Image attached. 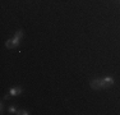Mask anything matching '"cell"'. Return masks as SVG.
I'll use <instances>...</instances> for the list:
<instances>
[{
	"label": "cell",
	"mask_w": 120,
	"mask_h": 115,
	"mask_svg": "<svg viewBox=\"0 0 120 115\" xmlns=\"http://www.w3.org/2000/svg\"><path fill=\"white\" fill-rule=\"evenodd\" d=\"M115 83V79L112 77H104V78H97L90 82V86L93 90H100V88H107Z\"/></svg>",
	"instance_id": "6da1fadb"
},
{
	"label": "cell",
	"mask_w": 120,
	"mask_h": 115,
	"mask_svg": "<svg viewBox=\"0 0 120 115\" xmlns=\"http://www.w3.org/2000/svg\"><path fill=\"white\" fill-rule=\"evenodd\" d=\"M22 37H23V31H22V30L17 31L13 38L12 40H8V41L5 42V47H8V49H15V47H18L19 44H21Z\"/></svg>",
	"instance_id": "7a4b0ae2"
},
{
	"label": "cell",
	"mask_w": 120,
	"mask_h": 115,
	"mask_svg": "<svg viewBox=\"0 0 120 115\" xmlns=\"http://www.w3.org/2000/svg\"><path fill=\"white\" fill-rule=\"evenodd\" d=\"M8 93L10 95V96H19V95L22 93V88L18 87V86H14V87H12L9 90V92Z\"/></svg>",
	"instance_id": "3957f363"
},
{
	"label": "cell",
	"mask_w": 120,
	"mask_h": 115,
	"mask_svg": "<svg viewBox=\"0 0 120 115\" xmlns=\"http://www.w3.org/2000/svg\"><path fill=\"white\" fill-rule=\"evenodd\" d=\"M8 113L9 114H18L19 109H17L15 106H9V107H8Z\"/></svg>",
	"instance_id": "277c9868"
},
{
	"label": "cell",
	"mask_w": 120,
	"mask_h": 115,
	"mask_svg": "<svg viewBox=\"0 0 120 115\" xmlns=\"http://www.w3.org/2000/svg\"><path fill=\"white\" fill-rule=\"evenodd\" d=\"M18 114H22V115H30L31 113L30 111H27V110H19V113Z\"/></svg>",
	"instance_id": "5b68a950"
},
{
	"label": "cell",
	"mask_w": 120,
	"mask_h": 115,
	"mask_svg": "<svg viewBox=\"0 0 120 115\" xmlns=\"http://www.w3.org/2000/svg\"><path fill=\"white\" fill-rule=\"evenodd\" d=\"M3 111H4V104L1 102V105H0V113L3 114Z\"/></svg>",
	"instance_id": "8992f818"
}]
</instances>
